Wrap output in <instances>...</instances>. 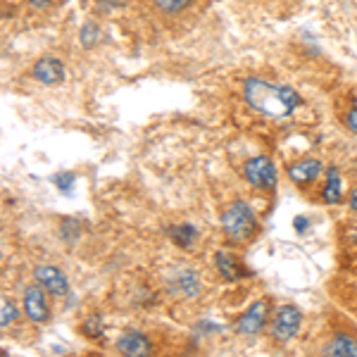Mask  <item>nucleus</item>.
Masks as SVG:
<instances>
[{
    "instance_id": "nucleus-1",
    "label": "nucleus",
    "mask_w": 357,
    "mask_h": 357,
    "mask_svg": "<svg viewBox=\"0 0 357 357\" xmlns=\"http://www.w3.org/2000/svg\"><path fill=\"white\" fill-rule=\"evenodd\" d=\"M243 98L248 107L272 119L289 117L303 105V98L296 89L286 84H274L262 77H250L243 84Z\"/></svg>"
},
{
    "instance_id": "nucleus-2",
    "label": "nucleus",
    "mask_w": 357,
    "mask_h": 357,
    "mask_svg": "<svg viewBox=\"0 0 357 357\" xmlns=\"http://www.w3.org/2000/svg\"><path fill=\"white\" fill-rule=\"evenodd\" d=\"M222 231L231 243H248L257 234V217L245 200H231L222 210Z\"/></svg>"
},
{
    "instance_id": "nucleus-3",
    "label": "nucleus",
    "mask_w": 357,
    "mask_h": 357,
    "mask_svg": "<svg viewBox=\"0 0 357 357\" xmlns=\"http://www.w3.org/2000/svg\"><path fill=\"white\" fill-rule=\"evenodd\" d=\"M243 176L257 191H274L276 183H279V169H276L274 160L267 158V155H257V158L248 160L243 165Z\"/></svg>"
},
{
    "instance_id": "nucleus-4",
    "label": "nucleus",
    "mask_w": 357,
    "mask_h": 357,
    "mask_svg": "<svg viewBox=\"0 0 357 357\" xmlns=\"http://www.w3.org/2000/svg\"><path fill=\"white\" fill-rule=\"evenodd\" d=\"M303 324V314L296 305H279L272 314V338L276 343H289L298 336Z\"/></svg>"
},
{
    "instance_id": "nucleus-5",
    "label": "nucleus",
    "mask_w": 357,
    "mask_h": 357,
    "mask_svg": "<svg viewBox=\"0 0 357 357\" xmlns=\"http://www.w3.org/2000/svg\"><path fill=\"white\" fill-rule=\"evenodd\" d=\"M269 321V303L267 298H260V301L250 303V307L245 310L243 314L236 321V331L241 336H257Z\"/></svg>"
},
{
    "instance_id": "nucleus-6",
    "label": "nucleus",
    "mask_w": 357,
    "mask_h": 357,
    "mask_svg": "<svg viewBox=\"0 0 357 357\" xmlns=\"http://www.w3.org/2000/svg\"><path fill=\"white\" fill-rule=\"evenodd\" d=\"M167 289L174 298H186V301H193L198 298V293L203 291L200 286V276L188 267L174 269L169 276H167Z\"/></svg>"
},
{
    "instance_id": "nucleus-7",
    "label": "nucleus",
    "mask_w": 357,
    "mask_h": 357,
    "mask_svg": "<svg viewBox=\"0 0 357 357\" xmlns=\"http://www.w3.org/2000/svg\"><path fill=\"white\" fill-rule=\"evenodd\" d=\"M48 296L50 293L45 291L41 284L24 289V298H22V303H24V314L29 317V321H33V324H45V321L50 319Z\"/></svg>"
},
{
    "instance_id": "nucleus-8",
    "label": "nucleus",
    "mask_w": 357,
    "mask_h": 357,
    "mask_svg": "<svg viewBox=\"0 0 357 357\" xmlns=\"http://www.w3.org/2000/svg\"><path fill=\"white\" fill-rule=\"evenodd\" d=\"M33 279L55 298H65L69 293V281L65 272L53 267V264H38V267L33 269Z\"/></svg>"
},
{
    "instance_id": "nucleus-9",
    "label": "nucleus",
    "mask_w": 357,
    "mask_h": 357,
    "mask_svg": "<svg viewBox=\"0 0 357 357\" xmlns=\"http://www.w3.org/2000/svg\"><path fill=\"white\" fill-rule=\"evenodd\" d=\"M31 77L43 86H55L65 82V65L55 55H45L38 62H33Z\"/></svg>"
},
{
    "instance_id": "nucleus-10",
    "label": "nucleus",
    "mask_w": 357,
    "mask_h": 357,
    "mask_svg": "<svg viewBox=\"0 0 357 357\" xmlns=\"http://www.w3.org/2000/svg\"><path fill=\"white\" fill-rule=\"evenodd\" d=\"M321 172H324V167L317 158H303V160H296L293 165H289V178L293 183H298V186H310V183H314L317 178L321 176Z\"/></svg>"
},
{
    "instance_id": "nucleus-11",
    "label": "nucleus",
    "mask_w": 357,
    "mask_h": 357,
    "mask_svg": "<svg viewBox=\"0 0 357 357\" xmlns=\"http://www.w3.org/2000/svg\"><path fill=\"white\" fill-rule=\"evenodd\" d=\"M117 350L122 355H131V357H138V355H148L153 350L151 341H148L146 333L141 331H124L122 336L117 338Z\"/></svg>"
},
{
    "instance_id": "nucleus-12",
    "label": "nucleus",
    "mask_w": 357,
    "mask_h": 357,
    "mask_svg": "<svg viewBox=\"0 0 357 357\" xmlns=\"http://www.w3.org/2000/svg\"><path fill=\"white\" fill-rule=\"evenodd\" d=\"M215 264H217V269H220L224 281H238V279H243V276L248 274L238 257L229 255V252H217Z\"/></svg>"
},
{
    "instance_id": "nucleus-13",
    "label": "nucleus",
    "mask_w": 357,
    "mask_h": 357,
    "mask_svg": "<svg viewBox=\"0 0 357 357\" xmlns=\"http://www.w3.org/2000/svg\"><path fill=\"white\" fill-rule=\"evenodd\" d=\"M321 200H324L326 205H338L343 200V178L336 167L329 169L326 183H324V188H321Z\"/></svg>"
},
{
    "instance_id": "nucleus-14",
    "label": "nucleus",
    "mask_w": 357,
    "mask_h": 357,
    "mask_svg": "<svg viewBox=\"0 0 357 357\" xmlns=\"http://www.w3.org/2000/svg\"><path fill=\"white\" fill-rule=\"evenodd\" d=\"M169 238L174 241L178 248H193V243L198 241V229L188 222H181L176 227H169Z\"/></svg>"
},
{
    "instance_id": "nucleus-15",
    "label": "nucleus",
    "mask_w": 357,
    "mask_h": 357,
    "mask_svg": "<svg viewBox=\"0 0 357 357\" xmlns=\"http://www.w3.org/2000/svg\"><path fill=\"white\" fill-rule=\"evenodd\" d=\"M329 355H357V338L350 333H336L326 345Z\"/></svg>"
},
{
    "instance_id": "nucleus-16",
    "label": "nucleus",
    "mask_w": 357,
    "mask_h": 357,
    "mask_svg": "<svg viewBox=\"0 0 357 357\" xmlns=\"http://www.w3.org/2000/svg\"><path fill=\"white\" fill-rule=\"evenodd\" d=\"M155 10L165 17H176L181 13H186L188 8L193 5V0H153Z\"/></svg>"
},
{
    "instance_id": "nucleus-17",
    "label": "nucleus",
    "mask_w": 357,
    "mask_h": 357,
    "mask_svg": "<svg viewBox=\"0 0 357 357\" xmlns=\"http://www.w3.org/2000/svg\"><path fill=\"white\" fill-rule=\"evenodd\" d=\"M102 331H105V324H102V317L100 314H89L84 319L82 333H84L86 338H91V341H98V338L102 336Z\"/></svg>"
},
{
    "instance_id": "nucleus-18",
    "label": "nucleus",
    "mask_w": 357,
    "mask_h": 357,
    "mask_svg": "<svg viewBox=\"0 0 357 357\" xmlns=\"http://www.w3.org/2000/svg\"><path fill=\"white\" fill-rule=\"evenodd\" d=\"M0 312H3V319H0L3 329H8L10 324H15L17 317H20V312H17V307H15V303L10 301V298H3V303H0Z\"/></svg>"
},
{
    "instance_id": "nucleus-19",
    "label": "nucleus",
    "mask_w": 357,
    "mask_h": 357,
    "mask_svg": "<svg viewBox=\"0 0 357 357\" xmlns=\"http://www.w3.org/2000/svg\"><path fill=\"white\" fill-rule=\"evenodd\" d=\"M98 38H100V31H98V26L93 22H89V24H84L82 29V45L84 48H93L98 43Z\"/></svg>"
},
{
    "instance_id": "nucleus-20",
    "label": "nucleus",
    "mask_w": 357,
    "mask_h": 357,
    "mask_svg": "<svg viewBox=\"0 0 357 357\" xmlns=\"http://www.w3.org/2000/svg\"><path fill=\"white\" fill-rule=\"evenodd\" d=\"M62 236L65 238H69V243H74V241L79 238V227H77V220H65L62 222Z\"/></svg>"
},
{
    "instance_id": "nucleus-21",
    "label": "nucleus",
    "mask_w": 357,
    "mask_h": 357,
    "mask_svg": "<svg viewBox=\"0 0 357 357\" xmlns=\"http://www.w3.org/2000/svg\"><path fill=\"white\" fill-rule=\"evenodd\" d=\"M53 183L60 188V191H69V188H72V183H74V174H72V172H60V174L53 176Z\"/></svg>"
},
{
    "instance_id": "nucleus-22",
    "label": "nucleus",
    "mask_w": 357,
    "mask_h": 357,
    "mask_svg": "<svg viewBox=\"0 0 357 357\" xmlns=\"http://www.w3.org/2000/svg\"><path fill=\"white\" fill-rule=\"evenodd\" d=\"M345 126H348L353 134H357V105L345 112Z\"/></svg>"
},
{
    "instance_id": "nucleus-23",
    "label": "nucleus",
    "mask_w": 357,
    "mask_h": 357,
    "mask_svg": "<svg viewBox=\"0 0 357 357\" xmlns=\"http://www.w3.org/2000/svg\"><path fill=\"white\" fill-rule=\"evenodd\" d=\"M31 8H38V10H45V8H53V5H57L60 0H26Z\"/></svg>"
},
{
    "instance_id": "nucleus-24",
    "label": "nucleus",
    "mask_w": 357,
    "mask_h": 357,
    "mask_svg": "<svg viewBox=\"0 0 357 357\" xmlns=\"http://www.w3.org/2000/svg\"><path fill=\"white\" fill-rule=\"evenodd\" d=\"M293 227H296L298 234H305L307 231V217H296V220H293Z\"/></svg>"
},
{
    "instance_id": "nucleus-25",
    "label": "nucleus",
    "mask_w": 357,
    "mask_h": 357,
    "mask_svg": "<svg viewBox=\"0 0 357 357\" xmlns=\"http://www.w3.org/2000/svg\"><path fill=\"white\" fill-rule=\"evenodd\" d=\"M350 210L357 212V186L353 188V193H350Z\"/></svg>"
},
{
    "instance_id": "nucleus-26",
    "label": "nucleus",
    "mask_w": 357,
    "mask_h": 357,
    "mask_svg": "<svg viewBox=\"0 0 357 357\" xmlns=\"http://www.w3.org/2000/svg\"><path fill=\"white\" fill-rule=\"evenodd\" d=\"M355 243H357V234H355Z\"/></svg>"
},
{
    "instance_id": "nucleus-27",
    "label": "nucleus",
    "mask_w": 357,
    "mask_h": 357,
    "mask_svg": "<svg viewBox=\"0 0 357 357\" xmlns=\"http://www.w3.org/2000/svg\"><path fill=\"white\" fill-rule=\"evenodd\" d=\"M355 105H357V98H355Z\"/></svg>"
}]
</instances>
